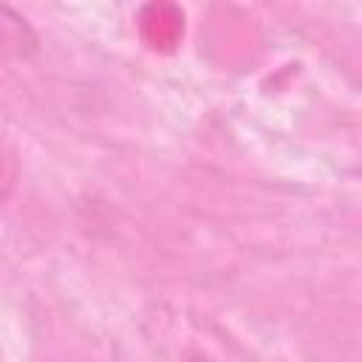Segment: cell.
Listing matches in <instances>:
<instances>
[{
  "instance_id": "6da1fadb",
  "label": "cell",
  "mask_w": 362,
  "mask_h": 362,
  "mask_svg": "<svg viewBox=\"0 0 362 362\" xmlns=\"http://www.w3.org/2000/svg\"><path fill=\"white\" fill-rule=\"evenodd\" d=\"M139 34L153 51H173L184 37V11L173 3H147L139 11Z\"/></svg>"
},
{
  "instance_id": "7a4b0ae2",
  "label": "cell",
  "mask_w": 362,
  "mask_h": 362,
  "mask_svg": "<svg viewBox=\"0 0 362 362\" xmlns=\"http://www.w3.org/2000/svg\"><path fill=\"white\" fill-rule=\"evenodd\" d=\"M0 51L11 57H31L37 51V34L23 14L0 6Z\"/></svg>"
},
{
  "instance_id": "3957f363",
  "label": "cell",
  "mask_w": 362,
  "mask_h": 362,
  "mask_svg": "<svg viewBox=\"0 0 362 362\" xmlns=\"http://www.w3.org/2000/svg\"><path fill=\"white\" fill-rule=\"evenodd\" d=\"M17 178H20V161H17V153H14V147L0 136V204L14 192Z\"/></svg>"
}]
</instances>
